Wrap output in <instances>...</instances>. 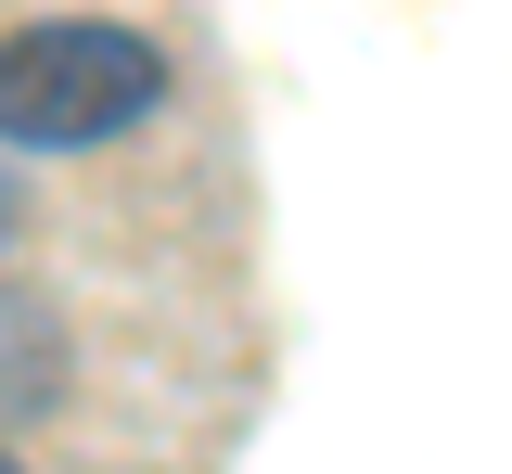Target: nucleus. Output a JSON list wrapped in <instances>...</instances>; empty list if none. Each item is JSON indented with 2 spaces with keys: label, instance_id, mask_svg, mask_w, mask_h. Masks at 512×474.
Instances as JSON below:
<instances>
[{
  "label": "nucleus",
  "instance_id": "obj_2",
  "mask_svg": "<svg viewBox=\"0 0 512 474\" xmlns=\"http://www.w3.org/2000/svg\"><path fill=\"white\" fill-rule=\"evenodd\" d=\"M52 398H64V321L26 282H0V423H39Z\"/></svg>",
  "mask_w": 512,
  "mask_h": 474
},
{
  "label": "nucleus",
  "instance_id": "obj_1",
  "mask_svg": "<svg viewBox=\"0 0 512 474\" xmlns=\"http://www.w3.org/2000/svg\"><path fill=\"white\" fill-rule=\"evenodd\" d=\"M154 103H167V52L128 39V26H103V13H64V26L0 39V141H26V154L116 141Z\"/></svg>",
  "mask_w": 512,
  "mask_h": 474
},
{
  "label": "nucleus",
  "instance_id": "obj_4",
  "mask_svg": "<svg viewBox=\"0 0 512 474\" xmlns=\"http://www.w3.org/2000/svg\"><path fill=\"white\" fill-rule=\"evenodd\" d=\"M0 474H13V462H0Z\"/></svg>",
  "mask_w": 512,
  "mask_h": 474
},
{
  "label": "nucleus",
  "instance_id": "obj_3",
  "mask_svg": "<svg viewBox=\"0 0 512 474\" xmlns=\"http://www.w3.org/2000/svg\"><path fill=\"white\" fill-rule=\"evenodd\" d=\"M0 244H13V180H0Z\"/></svg>",
  "mask_w": 512,
  "mask_h": 474
}]
</instances>
